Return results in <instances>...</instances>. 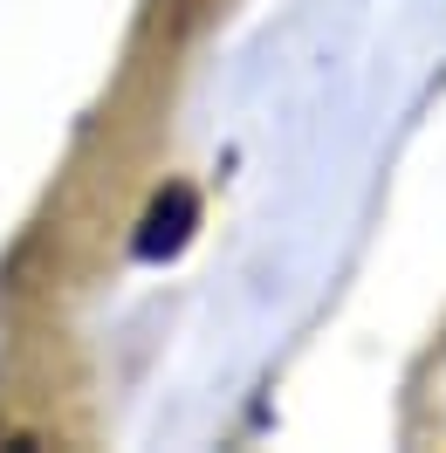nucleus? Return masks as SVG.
<instances>
[{
  "instance_id": "nucleus-1",
  "label": "nucleus",
  "mask_w": 446,
  "mask_h": 453,
  "mask_svg": "<svg viewBox=\"0 0 446 453\" xmlns=\"http://www.w3.org/2000/svg\"><path fill=\"white\" fill-rule=\"evenodd\" d=\"M186 220H193V199H186V193H172L165 206L151 213V234H144L138 248H144V255H165V248H179V241H186Z\"/></svg>"
}]
</instances>
